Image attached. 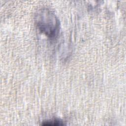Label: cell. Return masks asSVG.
<instances>
[{"mask_svg":"<svg viewBox=\"0 0 126 126\" xmlns=\"http://www.w3.org/2000/svg\"><path fill=\"white\" fill-rule=\"evenodd\" d=\"M64 123L63 121L58 120V119H54L51 120H47L46 121H44L42 122V126H63L64 125Z\"/></svg>","mask_w":126,"mask_h":126,"instance_id":"2","label":"cell"},{"mask_svg":"<svg viewBox=\"0 0 126 126\" xmlns=\"http://www.w3.org/2000/svg\"><path fill=\"white\" fill-rule=\"evenodd\" d=\"M34 21L39 31L48 37L53 39L58 35L60 24L54 12L46 8L40 9L35 14Z\"/></svg>","mask_w":126,"mask_h":126,"instance_id":"1","label":"cell"}]
</instances>
